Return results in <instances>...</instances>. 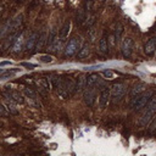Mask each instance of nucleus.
I'll use <instances>...</instances> for the list:
<instances>
[{
	"mask_svg": "<svg viewBox=\"0 0 156 156\" xmlns=\"http://www.w3.org/2000/svg\"><path fill=\"white\" fill-rule=\"evenodd\" d=\"M55 91L59 95V98H61L62 100L70 99L73 94H76V82L70 77L62 76L59 84L55 88Z\"/></svg>",
	"mask_w": 156,
	"mask_h": 156,
	"instance_id": "1",
	"label": "nucleus"
},
{
	"mask_svg": "<svg viewBox=\"0 0 156 156\" xmlns=\"http://www.w3.org/2000/svg\"><path fill=\"white\" fill-rule=\"evenodd\" d=\"M152 97H154V91L152 90H146V91H143V93H140V94L133 97L131 103H129L131 110L135 111V112L143 110L144 107H146L148 103L151 100Z\"/></svg>",
	"mask_w": 156,
	"mask_h": 156,
	"instance_id": "2",
	"label": "nucleus"
},
{
	"mask_svg": "<svg viewBox=\"0 0 156 156\" xmlns=\"http://www.w3.org/2000/svg\"><path fill=\"white\" fill-rule=\"evenodd\" d=\"M127 91V88L123 83H115L110 87V94H111V103L112 104H116V103H119L122 100V98L124 97Z\"/></svg>",
	"mask_w": 156,
	"mask_h": 156,
	"instance_id": "3",
	"label": "nucleus"
},
{
	"mask_svg": "<svg viewBox=\"0 0 156 156\" xmlns=\"http://www.w3.org/2000/svg\"><path fill=\"white\" fill-rule=\"evenodd\" d=\"M82 46V38L81 37H73L68 40V43L66 44V48H65V56L66 57H72L75 56L79 49Z\"/></svg>",
	"mask_w": 156,
	"mask_h": 156,
	"instance_id": "4",
	"label": "nucleus"
},
{
	"mask_svg": "<svg viewBox=\"0 0 156 156\" xmlns=\"http://www.w3.org/2000/svg\"><path fill=\"white\" fill-rule=\"evenodd\" d=\"M99 90H100V95H99V106L100 109H106L110 100H111V94H110V87L105 85L104 82L99 83Z\"/></svg>",
	"mask_w": 156,
	"mask_h": 156,
	"instance_id": "5",
	"label": "nucleus"
},
{
	"mask_svg": "<svg viewBox=\"0 0 156 156\" xmlns=\"http://www.w3.org/2000/svg\"><path fill=\"white\" fill-rule=\"evenodd\" d=\"M133 46H134V42L131 37H124L121 40V53L124 59H128L132 56Z\"/></svg>",
	"mask_w": 156,
	"mask_h": 156,
	"instance_id": "6",
	"label": "nucleus"
},
{
	"mask_svg": "<svg viewBox=\"0 0 156 156\" xmlns=\"http://www.w3.org/2000/svg\"><path fill=\"white\" fill-rule=\"evenodd\" d=\"M95 98H97V88H89L87 87L83 90V101L87 106L91 107L95 103Z\"/></svg>",
	"mask_w": 156,
	"mask_h": 156,
	"instance_id": "7",
	"label": "nucleus"
},
{
	"mask_svg": "<svg viewBox=\"0 0 156 156\" xmlns=\"http://www.w3.org/2000/svg\"><path fill=\"white\" fill-rule=\"evenodd\" d=\"M3 95L5 99H9V100H12L15 101L16 104H23L24 103V99L22 97V94L17 90H12L10 89L9 87H6V89L3 91Z\"/></svg>",
	"mask_w": 156,
	"mask_h": 156,
	"instance_id": "8",
	"label": "nucleus"
},
{
	"mask_svg": "<svg viewBox=\"0 0 156 156\" xmlns=\"http://www.w3.org/2000/svg\"><path fill=\"white\" fill-rule=\"evenodd\" d=\"M38 36L39 33L36 32V30H33V32H30L27 37V39L24 40V46L23 49L27 51V53H30L36 49V45H37V40H38Z\"/></svg>",
	"mask_w": 156,
	"mask_h": 156,
	"instance_id": "9",
	"label": "nucleus"
},
{
	"mask_svg": "<svg viewBox=\"0 0 156 156\" xmlns=\"http://www.w3.org/2000/svg\"><path fill=\"white\" fill-rule=\"evenodd\" d=\"M37 87H38V90L42 95H45L50 91L51 89V83H50V79L49 78H39L37 79Z\"/></svg>",
	"mask_w": 156,
	"mask_h": 156,
	"instance_id": "10",
	"label": "nucleus"
},
{
	"mask_svg": "<svg viewBox=\"0 0 156 156\" xmlns=\"http://www.w3.org/2000/svg\"><path fill=\"white\" fill-rule=\"evenodd\" d=\"M155 111H151V110H145V112L142 115V117L139 118V121H138V124L140 127H146L148 124L150 123V121L154 118V116H155Z\"/></svg>",
	"mask_w": 156,
	"mask_h": 156,
	"instance_id": "11",
	"label": "nucleus"
},
{
	"mask_svg": "<svg viewBox=\"0 0 156 156\" xmlns=\"http://www.w3.org/2000/svg\"><path fill=\"white\" fill-rule=\"evenodd\" d=\"M24 36H23V33L21 32L20 34H18V37L16 38V40L14 42V44H12V53H15V54H18L22 49H23V46H24Z\"/></svg>",
	"mask_w": 156,
	"mask_h": 156,
	"instance_id": "12",
	"label": "nucleus"
},
{
	"mask_svg": "<svg viewBox=\"0 0 156 156\" xmlns=\"http://www.w3.org/2000/svg\"><path fill=\"white\" fill-rule=\"evenodd\" d=\"M100 82H101V79L98 73H90L87 76V87H89V88H97Z\"/></svg>",
	"mask_w": 156,
	"mask_h": 156,
	"instance_id": "13",
	"label": "nucleus"
},
{
	"mask_svg": "<svg viewBox=\"0 0 156 156\" xmlns=\"http://www.w3.org/2000/svg\"><path fill=\"white\" fill-rule=\"evenodd\" d=\"M87 88V76L79 75L76 79V93H82Z\"/></svg>",
	"mask_w": 156,
	"mask_h": 156,
	"instance_id": "14",
	"label": "nucleus"
},
{
	"mask_svg": "<svg viewBox=\"0 0 156 156\" xmlns=\"http://www.w3.org/2000/svg\"><path fill=\"white\" fill-rule=\"evenodd\" d=\"M98 50L101 55H106L109 53V39L103 36L99 40V44H98Z\"/></svg>",
	"mask_w": 156,
	"mask_h": 156,
	"instance_id": "15",
	"label": "nucleus"
},
{
	"mask_svg": "<svg viewBox=\"0 0 156 156\" xmlns=\"http://www.w3.org/2000/svg\"><path fill=\"white\" fill-rule=\"evenodd\" d=\"M155 50H156V38H150L145 43V54L151 55L155 53Z\"/></svg>",
	"mask_w": 156,
	"mask_h": 156,
	"instance_id": "16",
	"label": "nucleus"
},
{
	"mask_svg": "<svg viewBox=\"0 0 156 156\" xmlns=\"http://www.w3.org/2000/svg\"><path fill=\"white\" fill-rule=\"evenodd\" d=\"M70 30H71V21H66L64 23V26L61 27L60 29V34H59V38L61 39H65L66 37H68V33H70Z\"/></svg>",
	"mask_w": 156,
	"mask_h": 156,
	"instance_id": "17",
	"label": "nucleus"
},
{
	"mask_svg": "<svg viewBox=\"0 0 156 156\" xmlns=\"http://www.w3.org/2000/svg\"><path fill=\"white\" fill-rule=\"evenodd\" d=\"M145 88H146V84L144 83H139V84H135L133 88H131V91H129V95L133 98L138 94H140V93L145 91Z\"/></svg>",
	"mask_w": 156,
	"mask_h": 156,
	"instance_id": "18",
	"label": "nucleus"
},
{
	"mask_svg": "<svg viewBox=\"0 0 156 156\" xmlns=\"http://www.w3.org/2000/svg\"><path fill=\"white\" fill-rule=\"evenodd\" d=\"M46 39H48V36H46V32L43 29L42 32L39 33V36H38V40H37V45H36V49H38V50H40L45 44H46Z\"/></svg>",
	"mask_w": 156,
	"mask_h": 156,
	"instance_id": "19",
	"label": "nucleus"
},
{
	"mask_svg": "<svg viewBox=\"0 0 156 156\" xmlns=\"http://www.w3.org/2000/svg\"><path fill=\"white\" fill-rule=\"evenodd\" d=\"M123 26H122V23H119V22H117L116 24H115V30H113V37H115V40H116V43H118V42H121V37H122V33H123Z\"/></svg>",
	"mask_w": 156,
	"mask_h": 156,
	"instance_id": "20",
	"label": "nucleus"
},
{
	"mask_svg": "<svg viewBox=\"0 0 156 156\" xmlns=\"http://www.w3.org/2000/svg\"><path fill=\"white\" fill-rule=\"evenodd\" d=\"M23 93L26 98H28V100H38V97H37V91L33 89V88H29V87H26L23 89Z\"/></svg>",
	"mask_w": 156,
	"mask_h": 156,
	"instance_id": "21",
	"label": "nucleus"
},
{
	"mask_svg": "<svg viewBox=\"0 0 156 156\" xmlns=\"http://www.w3.org/2000/svg\"><path fill=\"white\" fill-rule=\"evenodd\" d=\"M57 29L54 27V28H51L50 29V32H49V34H48V39H46V45L48 46H50L56 39H57Z\"/></svg>",
	"mask_w": 156,
	"mask_h": 156,
	"instance_id": "22",
	"label": "nucleus"
},
{
	"mask_svg": "<svg viewBox=\"0 0 156 156\" xmlns=\"http://www.w3.org/2000/svg\"><path fill=\"white\" fill-rule=\"evenodd\" d=\"M88 55H89V45H88V44H83V45L81 46L79 51L77 53V57H78L79 60H83V59L88 57Z\"/></svg>",
	"mask_w": 156,
	"mask_h": 156,
	"instance_id": "23",
	"label": "nucleus"
},
{
	"mask_svg": "<svg viewBox=\"0 0 156 156\" xmlns=\"http://www.w3.org/2000/svg\"><path fill=\"white\" fill-rule=\"evenodd\" d=\"M5 106H6L8 111L10 112V115H17V113H18V110H17V107H16V103H15V101L6 99Z\"/></svg>",
	"mask_w": 156,
	"mask_h": 156,
	"instance_id": "24",
	"label": "nucleus"
},
{
	"mask_svg": "<svg viewBox=\"0 0 156 156\" xmlns=\"http://www.w3.org/2000/svg\"><path fill=\"white\" fill-rule=\"evenodd\" d=\"M20 68H12V70H8V71H3L0 73V81H4V79H8V78H11L16 72H18Z\"/></svg>",
	"mask_w": 156,
	"mask_h": 156,
	"instance_id": "25",
	"label": "nucleus"
},
{
	"mask_svg": "<svg viewBox=\"0 0 156 156\" xmlns=\"http://www.w3.org/2000/svg\"><path fill=\"white\" fill-rule=\"evenodd\" d=\"M95 23V15H93V14H89V15H87V17H85V21H84V23H83V26L84 27H91L93 24Z\"/></svg>",
	"mask_w": 156,
	"mask_h": 156,
	"instance_id": "26",
	"label": "nucleus"
},
{
	"mask_svg": "<svg viewBox=\"0 0 156 156\" xmlns=\"http://www.w3.org/2000/svg\"><path fill=\"white\" fill-rule=\"evenodd\" d=\"M85 17H87V15H85L84 10H78L77 11V22H78V24L83 26V23L85 21Z\"/></svg>",
	"mask_w": 156,
	"mask_h": 156,
	"instance_id": "27",
	"label": "nucleus"
},
{
	"mask_svg": "<svg viewBox=\"0 0 156 156\" xmlns=\"http://www.w3.org/2000/svg\"><path fill=\"white\" fill-rule=\"evenodd\" d=\"M101 75H103V77H104L105 79H109V81H111V79H113V78L116 77V73H115L112 70H104V71L101 72Z\"/></svg>",
	"mask_w": 156,
	"mask_h": 156,
	"instance_id": "28",
	"label": "nucleus"
},
{
	"mask_svg": "<svg viewBox=\"0 0 156 156\" xmlns=\"http://www.w3.org/2000/svg\"><path fill=\"white\" fill-rule=\"evenodd\" d=\"M38 60H39V62H42V64H50V62H53L54 59L50 55H40L38 57Z\"/></svg>",
	"mask_w": 156,
	"mask_h": 156,
	"instance_id": "29",
	"label": "nucleus"
},
{
	"mask_svg": "<svg viewBox=\"0 0 156 156\" xmlns=\"http://www.w3.org/2000/svg\"><path fill=\"white\" fill-rule=\"evenodd\" d=\"M155 132H156V117H154L149 123V133H155Z\"/></svg>",
	"mask_w": 156,
	"mask_h": 156,
	"instance_id": "30",
	"label": "nucleus"
},
{
	"mask_svg": "<svg viewBox=\"0 0 156 156\" xmlns=\"http://www.w3.org/2000/svg\"><path fill=\"white\" fill-rule=\"evenodd\" d=\"M9 115H10V112L8 111V109L3 104H0V117H8Z\"/></svg>",
	"mask_w": 156,
	"mask_h": 156,
	"instance_id": "31",
	"label": "nucleus"
},
{
	"mask_svg": "<svg viewBox=\"0 0 156 156\" xmlns=\"http://www.w3.org/2000/svg\"><path fill=\"white\" fill-rule=\"evenodd\" d=\"M20 65H21L22 67L28 68V70H33V68H36V67H37V65H34V64H30V62H21Z\"/></svg>",
	"mask_w": 156,
	"mask_h": 156,
	"instance_id": "32",
	"label": "nucleus"
},
{
	"mask_svg": "<svg viewBox=\"0 0 156 156\" xmlns=\"http://www.w3.org/2000/svg\"><path fill=\"white\" fill-rule=\"evenodd\" d=\"M5 65H11L9 61H4V62H2V64H0V66H5Z\"/></svg>",
	"mask_w": 156,
	"mask_h": 156,
	"instance_id": "33",
	"label": "nucleus"
},
{
	"mask_svg": "<svg viewBox=\"0 0 156 156\" xmlns=\"http://www.w3.org/2000/svg\"><path fill=\"white\" fill-rule=\"evenodd\" d=\"M155 55H156V50H155Z\"/></svg>",
	"mask_w": 156,
	"mask_h": 156,
	"instance_id": "34",
	"label": "nucleus"
}]
</instances>
